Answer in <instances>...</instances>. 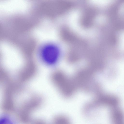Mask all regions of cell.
I'll return each instance as SVG.
<instances>
[{"instance_id": "obj_4", "label": "cell", "mask_w": 124, "mask_h": 124, "mask_svg": "<svg viewBox=\"0 0 124 124\" xmlns=\"http://www.w3.org/2000/svg\"><path fill=\"white\" fill-rule=\"evenodd\" d=\"M51 124H70L68 119L66 116L59 115L55 116Z\"/></svg>"}, {"instance_id": "obj_3", "label": "cell", "mask_w": 124, "mask_h": 124, "mask_svg": "<svg viewBox=\"0 0 124 124\" xmlns=\"http://www.w3.org/2000/svg\"><path fill=\"white\" fill-rule=\"evenodd\" d=\"M0 116V124H16L11 114L2 113Z\"/></svg>"}, {"instance_id": "obj_2", "label": "cell", "mask_w": 124, "mask_h": 124, "mask_svg": "<svg viewBox=\"0 0 124 124\" xmlns=\"http://www.w3.org/2000/svg\"><path fill=\"white\" fill-rule=\"evenodd\" d=\"M40 52L43 61L49 65L55 63L58 59L60 55L58 47L53 44H47L43 46Z\"/></svg>"}, {"instance_id": "obj_1", "label": "cell", "mask_w": 124, "mask_h": 124, "mask_svg": "<svg viewBox=\"0 0 124 124\" xmlns=\"http://www.w3.org/2000/svg\"><path fill=\"white\" fill-rule=\"evenodd\" d=\"M42 103L40 97L34 96L19 105L14 114L16 120L22 124H30L32 120V114L39 108Z\"/></svg>"}, {"instance_id": "obj_5", "label": "cell", "mask_w": 124, "mask_h": 124, "mask_svg": "<svg viewBox=\"0 0 124 124\" xmlns=\"http://www.w3.org/2000/svg\"><path fill=\"white\" fill-rule=\"evenodd\" d=\"M30 124H47L44 120L41 119H37L33 120Z\"/></svg>"}]
</instances>
